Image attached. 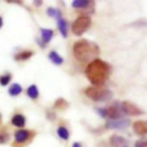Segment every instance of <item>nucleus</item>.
<instances>
[{
	"label": "nucleus",
	"mask_w": 147,
	"mask_h": 147,
	"mask_svg": "<svg viewBox=\"0 0 147 147\" xmlns=\"http://www.w3.org/2000/svg\"><path fill=\"white\" fill-rule=\"evenodd\" d=\"M110 71V65L107 62L102 61L101 59H96L87 64L85 69V75L94 86H101L108 79Z\"/></svg>",
	"instance_id": "f257e3e1"
},
{
	"label": "nucleus",
	"mask_w": 147,
	"mask_h": 147,
	"mask_svg": "<svg viewBox=\"0 0 147 147\" xmlns=\"http://www.w3.org/2000/svg\"><path fill=\"white\" fill-rule=\"evenodd\" d=\"M74 51V55L75 57L80 61V62H92L94 60L98 59L99 55V47L92 42V41H87V40H78L74 44L72 47Z\"/></svg>",
	"instance_id": "f03ea898"
},
{
	"label": "nucleus",
	"mask_w": 147,
	"mask_h": 147,
	"mask_svg": "<svg viewBox=\"0 0 147 147\" xmlns=\"http://www.w3.org/2000/svg\"><path fill=\"white\" fill-rule=\"evenodd\" d=\"M84 93H85L86 96H88L93 101H98V102L108 101L113 96V92L110 90L106 88V87H102V86H90V87H86L84 90Z\"/></svg>",
	"instance_id": "7ed1b4c3"
},
{
	"label": "nucleus",
	"mask_w": 147,
	"mask_h": 147,
	"mask_svg": "<svg viewBox=\"0 0 147 147\" xmlns=\"http://www.w3.org/2000/svg\"><path fill=\"white\" fill-rule=\"evenodd\" d=\"M91 23H92V21L88 16L82 15L74 21V23L71 25V30L76 36H82L91 26Z\"/></svg>",
	"instance_id": "20e7f679"
},
{
	"label": "nucleus",
	"mask_w": 147,
	"mask_h": 147,
	"mask_svg": "<svg viewBox=\"0 0 147 147\" xmlns=\"http://www.w3.org/2000/svg\"><path fill=\"white\" fill-rule=\"evenodd\" d=\"M98 111L102 117H108L109 119L121 118V115L123 114L119 102H114L113 105H110L107 108H99Z\"/></svg>",
	"instance_id": "39448f33"
},
{
	"label": "nucleus",
	"mask_w": 147,
	"mask_h": 147,
	"mask_svg": "<svg viewBox=\"0 0 147 147\" xmlns=\"http://www.w3.org/2000/svg\"><path fill=\"white\" fill-rule=\"evenodd\" d=\"M130 119L129 118H115V119H108L106 122V127L107 129H126L130 125Z\"/></svg>",
	"instance_id": "423d86ee"
},
{
	"label": "nucleus",
	"mask_w": 147,
	"mask_h": 147,
	"mask_svg": "<svg viewBox=\"0 0 147 147\" xmlns=\"http://www.w3.org/2000/svg\"><path fill=\"white\" fill-rule=\"evenodd\" d=\"M121 108H122V113L125 114V115L137 116V115H141L142 114V110L140 108H138L136 105H133L132 102H130V101H123L121 103Z\"/></svg>",
	"instance_id": "0eeeda50"
},
{
	"label": "nucleus",
	"mask_w": 147,
	"mask_h": 147,
	"mask_svg": "<svg viewBox=\"0 0 147 147\" xmlns=\"http://www.w3.org/2000/svg\"><path fill=\"white\" fill-rule=\"evenodd\" d=\"M109 141H110L111 147H130L129 141L124 137L118 136V134H113L109 138Z\"/></svg>",
	"instance_id": "6e6552de"
},
{
	"label": "nucleus",
	"mask_w": 147,
	"mask_h": 147,
	"mask_svg": "<svg viewBox=\"0 0 147 147\" xmlns=\"http://www.w3.org/2000/svg\"><path fill=\"white\" fill-rule=\"evenodd\" d=\"M31 131L29 130H18L15 132V141L18 142V144H22V142H25L28 139H30L31 137Z\"/></svg>",
	"instance_id": "1a4fd4ad"
},
{
	"label": "nucleus",
	"mask_w": 147,
	"mask_h": 147,
	"mask_svg": "<svg viewBox=\"0 0 147 147\" xmlns=\"http://www.w3.org/2000/svg\"><path fill=\"white\" fill-rule=\"evenodd\" d=\"M133 131L138 134H147V121H136L133 123Z\"/></svg>",
	"instance_id": "9d476101"
},
{
	"label": "nucleus",
	"mask_w": 147,
	"mask_h": 147,
	"mask_svg": "<svg viewBox=\"0 0 147 147\" xmlns=\"http://www.w3.org/2000/svg\"><path fill=\"white\" fill-rule=\"evenodd\" d=\"M57 26H59V30H60V33L62 34V37H67L68 36V30H69V24L68 22L64 20V18H59L57 20Z\"/></svg>",
	"instance_id": "9b49d317"
},
{
	"label": "nucleus",
	"mask_w": 147,
	"mask_h": 147,
	"mask_svg": "<svg viewBox=\"0 0 147 147\" xmlns=\"http://www.w3.org/2000/svg\"><path fill=\"white\" fill-rule=\"evenodd\" d=\"M11 124H13L14 126L22 127V126H24V124H25V117H24L22 114H15V115L11 117Z\"/></svg>",
	"instance_id": "f8f14e48"
},
{
	"label": "nucleus",
	"mask_w": 147,
	"mask_h": 147,
	"mask_svg": "<svg viewBox=\"0 0 147 147\" xmlns=\"http://www.w3.org/2000/svg\"><path fill=\"white\" fill-rule=\"evenodd\" d=\"M48 59H49L54 64H56V65H61V64L63 63L62 56H61L59 53H56L55 51H52V52L48 54Z\"/></svg>",
	"instance_id": "ddd939ff"
},
{
	"label": "nucleus",
	"mask_w": 147,
	"mask_h": 147,
	"mask_svg": "<svg viewBox=\"0 0 147 147\" xmlns=\"http://www.w3.org/2000/svg\"><path fill=\"white\" fill-rule=\"evenodd\" d=\"M40 33H41V38H42L44 44L48 42L54 34L53 30H51V29H40Z\"/></svg>",
	"instance_id": "4468645a"
},
{
	"label": "nucleus",
	"mask_w": 147,
	"mask_h": 147,
	"mask_svg": "<svg viewBox=\"0 0 147 147\" xmlns=\"http://www.w3.org/2000/svg\"><path fill=\"white\" fill-rule=\"evenodd\" d=\"M33 55V52L31 51H23V52H20L15 55V60L16 61H25L28 59H30L31 56Z\"/></svg>",
	"instance_id": "2eb2a0df"
},
{
	"label": "nucleus",
	"mask_w": 147,
	"mask_h": 147,
	"mask_svg": "<svg viewBox=\"0 0 147 147\" xmlns=\"http://www.w3.org/2000/svg\"><path fill=\"white\" fill-rule=\"evenodd\" d=\"M22 91H23L22 86H21L20 84H17V83H14V84H13V85L9 87L8 93H9L11 96H16V95L21 94V93H22Z\"/></svg>",
	"instance_id": "dca6fc26"
},
{
	"label": "nucleus",
	"mask_w": 147,
	"mask_h": 147,
	"mask_svg": "<svg viewBox=\"0 0 147 147\" xmlns=\"http://www.w3.org/2000/svg\"><path fill=\"white\" fill-rule=\"evenodd\" d=\"M26 94H28V96L29 98H31V99H37L38 96H39V91H38V88H37V86L34 85V84H32V85H30L29 87H28V90H26Z\"/></svg>",
	"instance_id": "f3484780"
},
{
	"label": "nucleus",
	"mask_w": 147,
	"mask_h": 147,
	"mask_svg": "<svg viewBox=\"0 0 147 147\" xmlns=\"http://www.w3.org/2000/svg\"><path fill=\"white\" fill-rule=\"evenodd\" d=\"M92 1H88V0H74L72 3H71V6L74 8H77V9H79V8H86V7H88V5Z\"/></svg>",
	"instance_id": "a211bd4d"
},
{
	"label": "nucleus",
	"mask_w": 147,
	"mask_h": 147,
	"mask_svg": "<svg viewBox=\"0 0 147 147\" xmlns=\"http://www.w3.org/2000/svg\"><path fill=\"white\" fill-rule=\"evenodd\" d=\"M68 106H69L68 101H65V100L62 99V98L57 99V100L55 101V103H54V107H55L56 109H60V110H64V109H67Z\"/></svg>",
	"instance_id": "6ab92c4d"
},
{
	"label": "nucleus",
	"mask_w": 147,
	"mask_h": 147,
	"mask_svg": "<svg viewBox=\"0 0 147 147\" xmlns=\"http://www.w3.org/2000/svg\"><path fill=\"white\" fill-rule=\"evenodd\" d=\"M57 136L61 139H63V140H68L69 139V131H68V129L64 127V126L57 127Z\"/></svg>",
	"instance_id": "aec40b11"
},
{
	"label": "nucleus",
	"mask_w": 147,
	"mask_h": 147,
	"mask_svg": "<svg viewBox=\"0 0 147 147\" xmlns=\"http://www.w3.org/2000/svg\"><path fill=\"white\" fill-rule=\"evenodd\" d=\"M47 15L51 17H56L57 20L61 18V11L56 8H47Z\"/></svg>",
	"instance_id": "412c9836"
},
{
	"label": "nucleus",
	"mask_w": 147,
	"mask_h": 147,
	"mask_svg": "<svg viewBox=\"0 0 147 147\" xmlns=\"http://www.w3.org/2000/svg\"><path fill=\"white\" fill-rule=\"evenodd\" d=\"M10 79H11V75L10 74H6V75L0 76V85H2V86L7 85L10 82Z\"/></svg>",
	"instance_id": "4be33fe9"
},
{
	"label": "nucleus",
	"mask_w": 147,
	"mask_h": 147,
	"mask_svg": "<svg viewBox=\"0 0 147 147\" xmlns=\"http://www.w3.org/2000/svg\"><path fill=\"white\" fill-rule=\"evenodd\" d=\"M9 140V134L5 131H0V144H5Z\"/></svg>",
	"instance_id": "5701e85b"
},
{
	"label": "nucleus",
	"mask_w": 147,
	"mask_h": 147,
	"mask_svg": "<svg viewBox=\"0 0 147 147\" xmlns=\"http://www.w3.org/2000/svg\"><path fill=\"white\" fill-rule=\"evenodd\" d=\"M134 147H147V138L139 139L134 142Z\"/></svg>",
	"instance_id": "b1692460"
},
{
	"label": "nucleus",
	"mask_w": 147,
	"mask_h": 147,
	"mask_svg": "<svg viewBox=\"0 0 147 147\" xmlns=\"http://www.w3.org/2000/svg\"><path fill=\"white\" fill-rule=\"evenodd\" d=\"M72 147H82V145H80L79 142H75V144L72 145Z\"/></svg>",
	"instance_id": "393cba45"
},
{
	"label": "nucleus",
	"mask_w": 147,
	"mask_h": 147,
	"mask_svg": "<svg viewBox=\"0 0 147 147\" xmlns=\"http://www.w3.org/2000/svg\"><path fill=\"white\" fill-rule=\"evenodd\" d=\"M2 24H3V21H2V17H0V28L2 26Z\"/></svg>",
	"instance_id": "a878e982"
},
{
	"label": "nucleus",
	"mask_w": 147,
	"mask_h": 147,
	"mask_svg": "<svg viewBox=\"0 0 147 147\" xmlns=\"http://www.w3.org/2000/svg\"><path fill=\"white\" fill-rule=\"evenodd\" d=\"M34 3H36V5H37V6H39V5H40V3H41V1H34Z\"/></svg>",
	"instance_id": "bb28decb"
},
{
	"label": "nucleus",
	"mask_w": 147,
	"mask_h": 147,
	"mask_svg": "<svg viewBox=\"0 0 147 147\" xmlns=\"http://www.w3.org/2000/svg\"><path fill=\"white\" fill-rule=\"evenodd\" d=\"M0 121H1V115H0Z\"/></svg>",
	"instance_id": "cd10ccee"
}]
</instances>
